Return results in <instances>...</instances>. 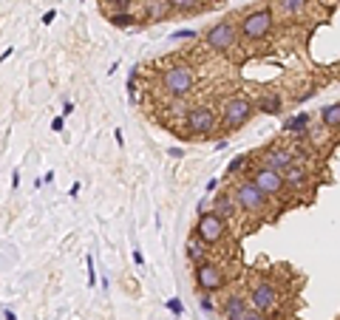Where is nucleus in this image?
<instances>
[{"instance_id": "obj_37", "label": "nucleus", "mask_w": 340, "mask_h": 320, "mask_svg": "<svg viewBox=\"0 0 340 320\" xmlns=\"http://www.w3.org/2000/svg\"><path fill=\"white\" fill-rule=\"evenodd\" d=\"M3 318H6V320H17V315L12 312V309H3Z\"/></svg>"}, {"instance_id": "obj_34", "label": "nucleus", "mask_w": 340, "mask_h": 320, "mask_svg": "<svg viewBox=\"0 0 340 320\" xmlns=\"http://www.w3.org/2000/svg\"><path fill=\"white\" fill-rule=\"evenodd\" d=\"M215 187H218V179H215V176H213L210 182H207V185H204V190H207V193H215Z\"/></svg>"}, {"instance_id": "obj_35", "label": "nucleus", "mask_w": 340, "mask_h": 320, "mask_svg": "<svg viewBox=\"0 0 340 320\" xmlns=\"http://www.w3.org/2000/svg\"><path fill=\"white\" fill-rule=\"evenodd\" d=\"M54 17H57V12H54V9H49V12H46V15H43V23H51V20H54Z\"/></svg>"}, {"instance_id": "obj_16", "label": "nucleus", "mask_w": 340, "mask_h": 320, "mask_svg": "<svg viewBox=\"0 0 340 320\" xmlns=\"http://www.w3.org/2000/svg\"><path fill=\"white\" fill-rule=\"evenodd\" d=\"M318 114H321V122H323V128H329V131H338V128H340V102L323 105Z\"/></svg>"}, {"instance_id": "obj_10", "label": "nucleus", "mask_w": 340, "mask_h": 320, "mask_svg": "<svg viewBox=\"0 0 340 320\" xmlns=\"http://www.w3.org/2000/svg\"><path fill=\"white\" fill-rule=\"evenodd\" d=\"M275 289L269 286L267 281H255L252 289H250V303L252 309H258V312H269L272 306H275Z\"/></svg>"}, {"instance_id": "obj_12", "label": "nucleus", "mask_w": 340, "mask_h": 320, "mask_svg": "<svg viewBox=\"0 0 340 320\" xmlns=\"http://www.w3.org/2000/svg\"><path fill=\"white\" fill-rule=\"evenodd\" d=\"M250 301L241 298V295H227L224 306H221V318L224 320H244V315L250 312Z\"/></svg>"}, {"instance_id": "obj_29", "label": "nucleus", "mask_w": 340, "mask_h": 320, "mask_svg": "<svg viewBox=\"0 0 340 320\" xmlns=\"http://www.w3.org/2000/svg\"><path fill=\"white\" fill-rule=\"evenodd\" d=\"M130 6H133V0H116V3H113L116 12H130Z\"/></svg>"}, {"instance_id": "obj_13", "label": "nucleus", "mask_w": 340, "mask_h": 320, "mask_svg": "<svg viewBox=\"0 0 340 320\" xmlns=\"http://www.w3.org/2000/svg\"><path fill=\"white\" fill-rule=\"evenodd\" d=\"M213 210H215L224 221H233L235 213H238V202H235V196H230V193H218L215 202H213Z\"/></svg>"}, {"instance_id": "obj_39", "label": "nucleus", "mask_w": 340, "mask_h": 320, "mask_svg": "<svg viewBox=\"0 0 340 320\" xmlns=\"http://www.w3.org/2000/svg\"><path fill=\"white\" fill-rule=\"evenodd\" d=\"M99 3H105V6H113V3H116V0H99Z\"/></svg>"}, {"instance_id": "obj_28", "label": "nucleus", "mask_w": 340, "mask_h": 320, "mask_svg": "<svg viewBox=\"0 0 340 320\" xmlns=\"http://www.w3.org/2000/svg\"><path fill=\"white\" fill-rule=\"evenodd\" d=\"M244 165H247V156H235V159L227 165V173H235V170H241Z\"/></svg>"}, {"instance_id": "obj_6", "label": "nucleus", "mask_w": 340, "mask_h": 320, "mask_svg": "<svg viewBox=\"0 0 340 320\" xmlns=\"http://www.w3.org/2000/svg\"><path fill=\"white\" fill-rule=\"evenodd\" d=\"M204 43L210 51H227L235 46V26L233 23H215L204 32Z\"/></svg>"}, {"instance_id": "obj_3", "label": "nucleus", "mask_w": 340, "mask_h": 320, "mask_svg": "<svg viewBox=\"0 0 340 320\" xmlns=\"http://www.w3.org/2000/svg\"><path fill=\"white\" fill-rule=\"evenodd\" d=\"M233 196H235V202H238V210H244V213H261V210L267 207V199H269L252 179H250V182H241V185L235 187Z\"/></svg>"}, {"instance_id": "obj_2", "label": "nucleus", "mask_w": 340, "mask_h": 320, "mask_svg": "<svg viewBox=\"0 0 340 320\" xmlns=\"http://www.w3.org/2000/svg\"><path fill=\"white\" fill-rule=\"evenodd\" d=\"M252 117H255V108H252V102L247 100V97H233V100H227L224 111H221V119H224V125L230 131L244 128Z\"/></svg>"}, {"instance_id": "obj_1", "label": "nucleus", "mask_w": 340, "mask_h": 320, "mask_svg": "<svg viewBox=\"0 0 340 320\" xmlns=\"http://www.w3.org/2000/svg\"><path fill=\"white\" fill-rule=\"evenodd\" d=\"M162 85L170 97H187L196 85V77L187 66H170L162 74Z\"/></svg>"}, {"instance_id": "obj_14", "label": "nucleus", "mask_w": 340, "mask_h": 320, "mask_svg": "<svg viewBox=\"0 0 340 320\" xmlns=\"http://www.w3.org/2000/svg\"><path fill=\"white\" fill-rule=\"evenodd\" d=\"M173 12L170 0H145V17L147 20H162Z\"/></svg>"}, {"instance_id": "obj_33", "label": "nucleus", "mask_w": 340, "mask_h": 320, "mask_svg": "<svg viewBox=\"0 0 340 320\" xmlns=\"http://www.w3.org/2000/svg\"><path fill=\"white\" fill-rule=\"evenodd\" d=\"M167 156H170V159H181V156H184V151H181V148H170V151H167Z\"/></svg>"}, {"instance_id": "obj_9", "label": "nucleus", "mask_w": 340, "mask_h": 320, "mask_svg": "<svg viewBox=\"0 0 340 320\" xmlns=\"http://www.w3.org/2000/svg\"><path fill=\"white\" fill-rule=\"evenodd\" d=\"M252 182H255V185H258L261 190L267 193V196H278V193L286 187V185H284V176H281L278 170L267 168V165H264V168H258L255 173H252Z\"/></svg>"}, {"instance_id": "obj_4", "label": "nucleus", "mask_w": 340, "mask_h": 320, "mask_svg": "<svg viewBox=\"0 0 340 320\" xmlns=\"http://www.w3.org/2000/svg\"><path fill=\"white\" fill-rule=\"evenodd\" d=\"M196 236L201 238L204 244H218V241H224V236H227V221L221 219L215 210H207L204 216H198Z\"/></svg>"}, {"instance_id": "obj_5", "label": "nucleus", "mask_w": 340, "mask_h": 320, "mask_svg": "<svg viewBox=\"0 0 340 320\" xmlns=\"http://www.w3.org/2000/svg\"><path fill=\"white\" fill-rule=\"evenodd\" d=\"M272 32V12L269 9H255L241 20V34L247 40H264Z\"/></svg>"}, {"instance_id": "obj_8", "label": "nucleus", "mask_w": 340, "mask_h": 320, "mask_svg": "<svg viewBox=\"0 0 340 320\" xmlns=\"http://www.w3.org/2000/svg\"><path fill=\"white\" fill-rule=\"evenodd\" d=\"M215 128V111L201 105V108H193L187 111V131L190 134H210Z\"/></svg>"}, {"instance_id": "obj_20", "label": "nucleus", "mask_w": 340, "mask_h": 320, "mask_svg": "<svg viewBox=\"0 0 340 320\" xmlns=\"http://www.w3.org/2000/svg\"><path fill=\"white\" fill-rule=\"evenodd\" d=\"M108 20H111L113 29H130V26L136 23V17L130 15V12H113V15L108 17Z\"/></svg>"}, {"instance_id": "obj_26", "label": "nucleus", "mask_w": 340, "mask_h": 320, "mask_svg": "<svg viewBox=\"0 0 340 320\" xmlns=\"http://www.w3.org/2000/svg\"><path fill=\"white\" fill-rule=\"evenodd\" d=\"M170 40H196V29H179L170 34Z\"/></svg>"}, {"instance_id": "obj_24", "label": "nucleus", "mask_w": 340, "mask_h": 320, "mask_svg": "<svg viewBox=\"0 0 340 320\" xmlns=\"http://www.w3.org/2000/svg\"><path fill=\"white\" fill-rule=\"evenodd\" d=\"M198 306H201V312H207V315H213V312H215V303H213L210 292H204V295H201V301H198Z\"/></svg>"}, {"instance_id": "obj_18", "label": "nucleus", "mask_w": 340, "mask_h": 320, "mask_svg": "<svg viewBox=\"0 0 340 320\" xmlns=\"http://www.w3.org/2000/svg\"><path fill=\"white\" fill-rule=\"evenodd\" d=\"M184 250H187V258H190L193 264H204V261H207V250H204V241H201L198 236L190 238Z\"/></svg>"}, {"instance_id": "obj_30", "label": "nucleus", "mask_w": 340, "mask_h": 320, "mask_svg": "<svg viewBox=\"0 0 340 320\" xmlns=\"http://www.w3.org/2000/svg\"><path fill=\"white\" fill-rule=\"evenodd\" d=\"M63 128H65V119L63 117H54V119H51V131H54V134H60Z\"/></svg>"}, {"instance_id": "obj_23", "label": "nucleus", "mask_w": 340, "mask_h": 320, "mask_svg": "<svg viewBox=\"0 0 340 320\" xmlns=\"http://www.w3.org/2000/svg\"><path fill=\"white\" fill-rule=\"evenodd\" d=\"M128 100L130 102H136V68H130V74H128Z\"/></svg>"}, {"instance_id": "obj_36", "label": "nucleus", "mask_w": 340, "mask_h": 320, "mask_svg": "<svg viewBox=\"0 0 340 320\" xmlns=\"http://www.w3.org/2000/svg\"><path fill=\"white\" fill-rule=\"evenodd\" d=\"M12 187H15V190L20 187V170H15V173H12Z\"/></svg>"}, {"instance_id": "obj_25", "label": "nucleus", "mask_w": 340, "mask_h": 320, "mask_svg": "<svg viewBox=\"0 0 340 320\" xmlns=\"http://www.w3.org/2000/svg\"><path fill=\"white\" fill-rule=\"evenodd\" d=\"M164 306H167V309H170V312H173L176 318H181V315H184V303H181L179 298H170V301H167Z\"/></svg>"}, {"instance_id": "obj_31", "label": "nucleus", "mask_w": 340, "mask_h": 320, "mask_svg": "<svg viewBox=\"0 0 340 320\" xmlns=\"http://www.w3.org/2000/svg\"><path fill=\"white\" fill-rule=\"evenodd\" d=\"M133 264L136 267H145V255L139 253V250H133Z\"/></svg>"}, {"instance_id": "obj_17", "label": "nucleus", "mask_w": 340, "mask_h": 320, "mask_svg": "<svg viewBox=\"0 0 340 320\" xmlns=\"http://www.w3.org/2000/svg\"><path fill=\"white\" fill-rule=\"evenodd\" d=\"M309 182V173L306 168H301V165H292L286 173H284V185L286 187H304Z\"/></svg>"}, {"instance_id": "obj_27", "label": "nucleus", "mask_w": 340, "mask_h": 320, "mask_svg": "<svg viewBox=\"0 0 340 320\" xmlns=\"http://www.w3.org/2000/svg\"><path fill=\"white\" fill-rule=\"evenodd\" d=\"M85 267H88V286H94V284H97V269H94V255H88V258H85Z\"/></svg>"}, {"instance_id": "obj_21", "label": "nucleus", "mask_w": 340, "mask_h": 320, "mask_svg": "<svg viewBox=\"0 0 340 320\" xmlns=\"http://www.w3.org/2000/svg\"><path fill=\"white\" fill-rule=\"evenodd\" d=\"M281 111V97H267L261 100V114H278Z\"/></svg>"}, {"instance_id": "obj_38", "label": "nucleus", "mask_w": 340, "mask_h": 320, "mask_svg": "<svg viewBox=\"0 0 340 320\" xmlns=\"http://www.w3.org/2000/svg\"><path fill=\"white\" fill-rule=\"evenodd\" d=\"M113 136H116V145H119V148H122V142H125V139H122V131H119V128H116V131H113Z\"/></svg>"}, {"instance_id": "obj_32", "label": "nucleus", "mask_w": 340, "mask_h": 320, "mask_svg": "<svg viewBox=\"0 0 340 320\" xmlns=\"http://www.w3.org/2000/svg\"><path fill=\"white\" fill-rule=\"evenodd\" d=\"M244 320H261V312L258 309H250V312L244 315Z\"/></svg>"}, {"instance_id": "obj_15", "label": "nucleus", "mask_w": 340, "mask_h": 320, "mask_svg": "<svg viewBox=\"0 0 340 320\" xmlns=\"http://www.w3.org/2000/svg\"><path fill=\"white\" fill-rule=\"evenodd\" d=\"M309 125H312V114H295V117H289L286 122H284V131H286V134L306 136Z\"/></svg>"}, {"instance_id": "obj_11", "label": "nucleus", "mask_w": 340, "mask_h": 320, "mask_svg": "<svg viewBox=\"0 0 340 320\" xmlns=\"http://www.w3.org/2000/svg\"><path fill=\"white\" fill-rule=\"evenodd\" d=\"M264 162H267V168L278 170V173L284 176V173L295 165V153H292L289 148H269V151L264 153Z\"/></svg>"}, {"instance_id": "obj_22", "label": "nucleus", "mask_w": 340, "mask_h": 320, "mask_svg": "<svg viewBox=\"0 0 340 320\" xmlns=\"http://www.w3.org/2000/svg\"><path fill=\"white\" fill-rule=\"evenodd\" d=\"M170 3H173L176 12H193L196 6H198V0H170Z\"/></svg>"}, {"instance_id": "obj_7", "label": "nucleus", "mask_w": 340, "mask_h": 320, "mask_svg": "<svg viewBox=\"0 0 340 320\" xmlns=\"http://www.w3.org/2000/svg\"><path fill=\"white\" fill-rule=\"evenodd\" d=\"M196 286L201 289V292H218V289L224 286V272L218 269L215 264L210 261H204V264H196Z\"/></svg>"}, {"instance_id": "obj_19", "label": "nucleus", "mask_w": 340, "mask_h": 320, "mask_svg": "<svg viewBox=\"0 0 340 320\" xmlns=\"http://www.w3.org/2000/svg\"><path fill=\"white\" fill-rule=\"evenodd\" d=\"M275 6L281 9V15H289V17H298L306 12L309 0H275Z\"/></svg>"}]
</instances>
